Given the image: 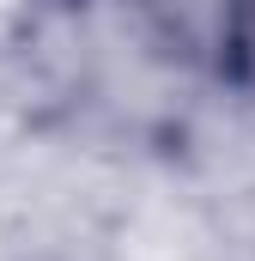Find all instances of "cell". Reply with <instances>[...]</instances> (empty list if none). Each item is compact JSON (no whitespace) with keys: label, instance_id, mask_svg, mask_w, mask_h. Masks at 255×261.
I'll return each instance as SVG.
<instances>
[{"label":"cell","instance_id":"cell-1","mask_svg":"<svg viewBox=\"0 0 255 261\" xmlns=\"http://www.w3.org/2000/svg\"><path fill=\"white\" fill-rule=\"evenodd\" d=\"M225 79L255 97V0L225 6Z\"/></svg>","mask_w":255,"mask_h":261}]
</instances>
